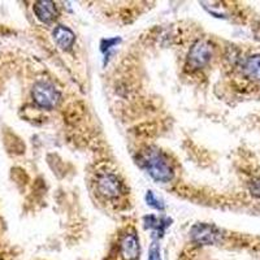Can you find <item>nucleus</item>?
<instances>
[{"mask_svg":"<svg viewBox=\"0 0 260 260\" xmlns=\"http://www.w3.org/2000/svg\"><path fill=\"white\" fill-rule=\"evenodd\" d=\"M138 162L156 182L167 183L172 181L175 176L168 156L156 147H150L142 151L139 154Z\"/></svg>","mask_w":260,"mask_h":260,"instance_id":"obj_1","label":"nucleus"},{"mask_svg":"<svg viewBox=\"0 0 260 260\" xmlns=\"http://www.w3.org/2000/svg\"><path fill=\"white\" fill-rule=\"evenodd\" d=\"M32 101L37 106L45 110H52L59 104L60 92L59 90L47 81H39L32 87Z\"/></svg>","mask_w":260,"mask_h":260,"instance_id":"obj_2","label":"nucleus"},{"mask_svg":"<svg viewBox=\"0 0 260 260\" xmlns=\"http://www.w3.org/2000/svg\"><path fill=\"white\" fill-rule=\"evenodd\" d=\"M213 55V46L207 39H199L191 46L189 53H187V68L191 71L203 68L207 65Z\"/></svg>","mask_w":260,"mask_h":260,"instance_id":"obj_3","label":"nucleus"},{"mask_svg":"<svg viewBox=\"0 0 260 260\" xmlns=\"http://www.w3.org/2000/svg\"><path fill=\"white\" fill-rule=\"evenodd\" d=\"M98 192L107 199L118 198L122 194V182L116 175L111 172H102L96 176Z\"/></svg>","mask_w":260,"mask_h":260,"instance_id":"obj_4","label":"nucleus"},{"mask_svg":"<svg viewBox=\"0 0 260 260\" xmlns=\"http://www.w3.org/2000/svg\"><path fill=\"white\" fill-rule=\"evenodd\" d=\"M191 240L202 246L215 245L221 238V233L216 226L210 224H197L191 228L190 232Z\"/></svg>","mask_w":260,"mask_h":260,"instance_id":"obj_5","label":"nucleus"},{"mask_svg":"<svg viewBox=\"0 0 260 260\" xmlns=\"http://www.w3.org/2000/svg\"><path fill=\"white\" fill-rule=\"evenodd\" d=\"M120 252L124 260H137L139 257V240L136 233H126L120 243Z\"/></svg>","mask_w":260,"mask_h":260,"instance_id":"obj_6","label":"nucleus"},{"mask_svg":"<svg viewBox=\"0 0 260 260\" xmlns=\"http://www.w3.org/2000/svg\"><path fill=\"white\" fill-rule=\"evenodd\" d=\"M32 9H34V13L38 17V20H41L42 22H46V24H50L57 17L56 6L52 2H47V0L37 2Z\"/></svg>","mask_w":260,"mask_h":260,"instance_id":"obj_7","label":"nucleus"},{"mask_svg":"<svg viewBox=\"0 0 260 260\" xmlns=\"http://www.w3.org/2000/svg\"><path fill=\"white\" fill-rule=\"evenodd\" d=\"M53 39L56 42V45L59 46L61 50L68 51L73 47L74 42H76V36L74 32L72 31L69 27L64 26V25H59L57 27H55L52 32Z\"/></svg>","mask_w":260,"mask_h":260,"instance_id":"obj_8","label":"nucleus"},{"mask_svg":"<svg viewBox=\"0 0 260 260\" xmlns=\"http://www.w3.org/2000/svg\"><path fill=\"white\" fill-rule=\"evenodd\" d=\"M243 73L251 80L260 82V53L247 57L243 62Z\"/></svg>","mask_w":260,"mask_h":260,"instance_id":"obj_9","label":"nucleus"},{"mask_svg":"<svg viewBox=\"0 0 260 260\" xmlns=\"http://www.w3.org/2000/svg\"><path fill=\"white\" fill-rule=\"evenodd\" d=\"M146 201H147L148 206L155 208V210H162V208H164V203H162V201H160L156 195L154 194V191H151V190L150 191H147V194H146Z\"/></svg>","mask_w":260,"mask_h":260,"instance_id":"obj_10","label":"nucleus"},{"mask_svg":"<svg viewBox=\"0 0 260 260\" xmlns=\"http://www.w3.org/2000/svg\"><path fill=\"white\" fill-rule=\"evenodd\" d=\"M148 260H161V256H160V247L156 242L151 245L150 252H148Z\"/></svg>","mask_w":260,"mask_h":260,"instance_id":"obj_11","label":"nucleus"},{"mask_svg":"<svg viewBox=\"0 0 260 260\" xmlns=\"http://www.w3.org/2000/svg\"><path fill=\"white\" fill-rule=\"evenodd\" d=\"M252 192L257 197H260V181H255L254 187H252Z\"/></svg>","mask_w":260,"mask_h":260,"instance_id":"obj_12","label":"nucleus"}]
</instances>
